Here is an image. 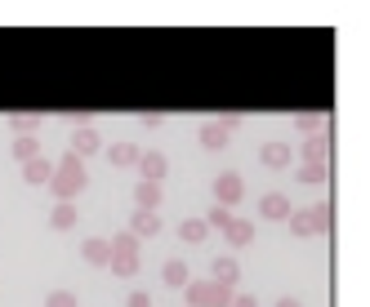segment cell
Masks as SVG:
<instances>
[{
    "mask_svg": "<svg viewBox=\"0 0 370 307\" xmlns=\"http://www.w3.org/2000/svg\"><path fill=\"white\" fill-rule=\"evenodd\" d=\"M139 169H143V183H161L165 178V156H161V151H143Z\"/></svg>",
    "mask_w": 370,
    "mask_h": 307,
    "instance_id": "cell-1",
    "label": "cell"
},
{
    "mask_svg": "<svg viewBox=\"0 0 370 307\" xmlns=\"http://www.w3.org/2000/svg\"><path fill=\"white\" fill-rule=\"evenodd\" d=\"M214 196L223 200V205H232V200L241 196V178H237V174H223V178L214 183Z\"/></svg>",
    "mask_w": 370,
    "mask_h": 307,
    "instance_id": "cell-2",
    "label": "cell"
},
{
    "mask_svg": "<svg viewBox=\"0 0 370 307\" xmlns=\"http://www.w3.org/2000/svg\"><path fill=\"white\" fill-rule=\"evenodd\" d=\"M263 161L273 165V169H285V165H290V147H285V143H268L263 147Z\"/></svg>",
    "mask_w": 370,
    "mask_h": 307,
    "instance_id": "cell-3",
    "label": "cell"
},
{
    "mask_svg": "<svg viewBox=\"0 0 370 307\" xmlns=\"http://www.w3.org/2000/svg\"><path fill=\"white\" fill-rule=\"evenodd\" d=\"M134 196H139V205L152 214L157 205H161V187H157V183H139V192H134Z\"/></svg>",
    "mask_w": 370,
    "mask_h": 307,
    "instance_id": "cell-4",
    "label": "cell"
},
{
    "mask_svg": "<svg viewBox=\"0 0 370 307\" xmlns=\"http://www.w3.org/2000/svg\"><path fill=\"white\" fill-rule=\"evenodd\" d=\"M210 271L218 276V285H223V289H228L232 281H237V263H232V259H214V267H210Z\"/></svg>",
    "mask_w": 370,
    "mask_h": 307,
    "instance_id": "cell-5",
    "label": "cell"
},
{
    "mask_svg": "<svg viewBox=\"0 0 370 307\" xmlns=\"http://www.w3.org/2000/svg\"><path fill=\"white\" fill-rule=\"evenodd\" d=\"M201 143H206V147H228V125H206V134H201Z\"/></svg>",
    "mask_w": 370,
    "mask_h": 307,
    "instance_id": "cell-6",
    "label": "cell"
},
{
    "mask_svg": "<svg viewBox=\"0 0 370 307\" xmlns=\"http://www.w3.org/2000/svg\"><path fill=\"white\" fill-rule=\"evenodd\" d=\"M285 214H290V205H285V196H263V218H285Z\"/></svg>",
    "mask_w": 370,
    "mask_h": 307,
    "instance_id": "cell-7",
    "label": "cell"
},
{
    "mask_svg": "<svg viewBox=\"0 0 370 307\" xmlns=\"http://www.w3.org/2000/svg\"><path fill=\"white\" fill-rule=\"evenodd\" d=\"M134 232H143V236H157V232H161V218H157V214H147V210H143L139 218H134Z\"/></svg>",
    "mask_w": 370,
    "mask_h": 307,
    "instance_id": "cell-8",
    "label": "cell"
},
{
    "mask_svg": "<svg viewBox=\"0 0 370 307\" xmlns=\"http://www.w3.org/2000/svg\"><path fill=\"white\" fill-rule=\"evenodd\" d=\"M72 147H76V151H94V147H98V134H94V129H76V134H72Z\"/></svg>",
    "mask_w": 370,
    "mask_h": 307,
    "instance_id": "cell-9",
    "label": "cell"
},
{
    "mask_svg": "<svg viewBox=\"0 0 370 307\" xmlns=\"http://www.w3.org/2000/svg\"><path fill=\"white\" fill-rule=\"evenodd\" d=\"M179 232H183V241H192V245H196V241H206V223H201V218H192V223H183Z\"/></svg>",
    "mask_w": 370,
    "mask_h": 307,
    "instance_id": "cell-10",
    "label": "cell"
},
{
    "mask_svg": "<svg viewBox=\"0 0 370 307\" xmlns=\"http://www.w3.org/2000/svg\"><path fill=\"white\" fill-rule=\"evenodd\" d=\"M54 169H49V161H31L27 165V183H41V178H49Z\"/></svg>",
    "mask_w": 370,
    "mask_h": 307,
    "instance_id": "cell-11",
    "label": "cell"
},
{
    "mask_svg": "<svg viewBox=\"0 0 370 307\" xmlns=\"http://www.w3.org/2000/svg\"><path fill=\"white\" fill-rule=\"evenodd\" d=\"M250 232H255L250 223H228V236H232V245H245V241H250Z\"/></svg>",
    "mask_w": 370,
    "mask_h": 307,
    "instance_id": "cell-12",
    "label": "cell"
},
{
    "mask_svg": "<svg viewBox=\"0 0 370 307\" xmlns=\"http://www.w3.org/2000/svg\"><path fill=\"white\" fill-rule=\"evenodd\" d=\"M183 276H188V267H183V263H165V281H170V285H183Z\"/></svg>",
    "mask_w": 370,
    "mask_h": 307,
    "instance_id": "cell-13",
    "label": "cell"
},
{
    "mask_svg": "<svg viewBox=\"0 0 370 307\" xmlns=\"http://www.w3.org/2000/svg\"><path fill=\"white\" fill-rule=\"evenodd\" d=\"M45 307H76V298L67 294V289H58V294H49V303Z\"/></svg>",
    "mask_w": 370,
    "mask_h": 307,
    "instance_id": "cell-14",
    "label": "cell"
},
{
    "mask_svg": "<svg viewBox=\"0 0 370 307\" xmlns=\"http://www.w3.org/2000/svg\"><path fill=\"white\" fill-rule=\"evenodd\" d=\"M210 223H214V227H228V223H232V218H228V210H223V205H218V210H210ZM210 223H206V227H210Z\"/></svg>",
    "mask_w": 370,
    "mask_h": 307,
    "instance_id": "cell-15",
    "label": "cell"
},
{
    "mask_svg": "<svg viewBox=\"0 0 370 307\" xmlns=\"http://www.w3.org/2000/svg\"><path fill=\"white\" fill-rule=\"evenodd\" d=\"M299 178H304V183H322V178H326V169H322V165H308Z\"/></svg>",
    "mask_w": 370,
    "mask_h": 307,
    "instance_id": "cell-16",
    "label": "cell"
},
{
    "mask_svg": "<svg viewBox=\"0 0 370 307\" xmlns=\"http://www.w3.org/2000/svg\"><path fill=\"white\" fill-rule=\"evenodd\" d=\"M326 156V139H312L308 143V161H322Z\"/></svg>",
    "mask_w": 370,
    "mask_h": 307,
    "instance_id": "cell-17",
    "label": "cell"
},
{
    "mask_svg": "<svg viewBox=\"0 0 370 307\" xmlns=\"http://www.w3.org/2000/svg\"><path fill=\"white\" fill-rule=\"evenodd\" d=\"M112 161H139V151L134 147H112Z\"/></svg>",
    "mask_w": 370,
    "mask_h": 307,
    "instance_id": "cell-18",
    "label": "cell"
},
{
    "mask_svg": "<svg viewBox=\"0 0 370 307\" xmlns=\"http://www.w3.org/2000/svg\"><path fill=\"white\" fill-rule=\"evenodd\" d=\"M85 254H90V259H94V263H98V259H107V245H103V241H94V245H90V249H85Z\"/></svg>",
    "mask_w": 370,
    "mask_h": 307,
    "instance_id": "cell-19",
    "label": "cell"
},
{
    "mask_svg": "<svg viewBox=\"0 0 370 307\" xmlns=\"http://www.w3.org/2000/svg\"><path fill=\"white\" fill-rule=\"evenodd\" d=\"M54 223H58V227H67V223H72V205H63V210L54 214Z\"/></svg>",
    "mask_w": 370,
    "mask_h": 307,
    "instance_id": "cell-20",
    "label": "cell"
},
{
    "mask_svg": "<svg viewBox=\"0 0 370 307\" xmlns=\"http://www.w3.org/2000/svg\"><path fill=\"white\" fill-rule=\"evenodd\" d=\"M14 151H18V156H36V143H31V139H23V143L14 147Z\"/></svg>",
    "mask_w": 370,
    "mask_h": 307,
    "instance_id": "cell-21",
    "label": "cell"
},
{
    "mask_svg": "<svg viewBox=\"0 0 370 307\" xmlns=\"http://www.w3.org/2000/svg\"><path fill=\"white\" fill-rule=\"evenodd\" d=\"M130 307H147V294H130Z\"/></svg>",
    "mask_w": 370,
    "mask_h": 307,
    "instance_id": "cell-22",
    "label": "cell"
},
{
    "mask_svg": "<svg viewBox=\"0 0 370 307\" xmlns=\"http://www.w3.org/2000/svg\"><path fill=\"white\" fill-rule=\"evenodd\" d=\"M232 307H255V298H245V294H241V298H237V303H232Z\"/></svg>",
    "mask_w": 370,
    "mask_h": 307,
    "instance_id": "cell-23",
    "label": "cell"
},
{
    "mask_svg": "<svg viewBox=\"0 0 370 307\" xmlns=\"http://www.w3.org/2000/svg\"><path fill=\"white\" fill-rule=\"evenodd\" d=\"M277 307H299V303H295V298H281V303H277Z\"/></svg>",
    "mask_w": 370,
    "mask_h": 307,
    "instance_id": "cell-24",
    "label": "cell"
}]
</instances>
